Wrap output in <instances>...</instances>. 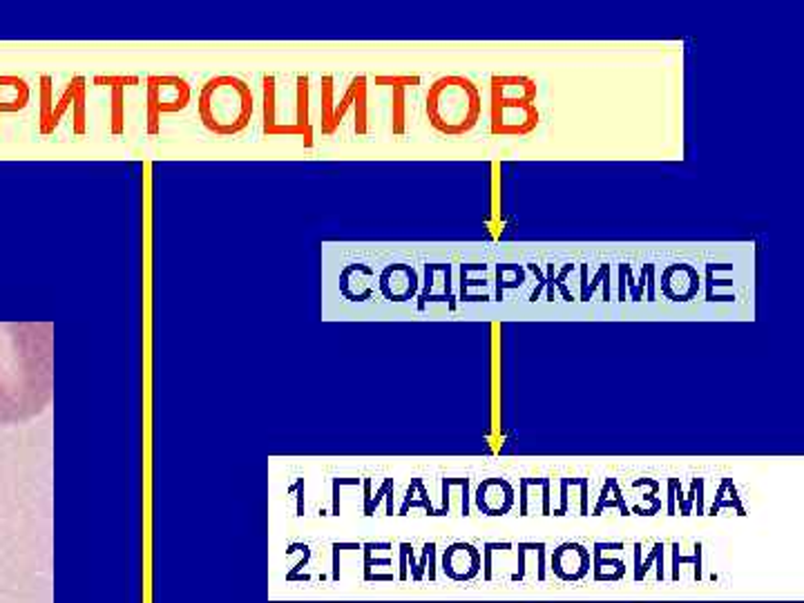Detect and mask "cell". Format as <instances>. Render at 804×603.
I'll use <instances>...</instances> for the list:
<instances>
[{
	"label": "cell",
	"mask_w": 804,
	"mask_h": 603,
	"mask_svg": "<svg viewBox=\"0 0 804 603\" xmlns=\"http://www.w3.org/2000/svg\"><path fill=\"white\" fill-rule=\"evenodd\" d=\"M47 403V375L32 355L0 353V420H21Z\"/></svg>",
	"instance_id": "2"
},
{
	"label": "cell",
	"mask_w": 804,
	"mask_h": 603,
	"mask_svg": "<svg viewBox=\"0 0 804 603\" xmlns=\"http://www.w3.org/2000/svg\"><path fill=\"white\" fill-rule=\"evenodd\" d=\"M192 87L184 77L150 74L146 78V128L148 135H159L161 121L170 115L188 110Z\"/></svg>",
	"instance_id": "5"
},
{
	"label": "cell",
	"mask_w": 804,
	"mask_h": 603,
	"mask_svg": "<svg viewBox=\"0 0 804 603\" xmlns=\"http://www.w3.org/2000/svg\"><path fill=\"white\" fill-rule=\"evenodd\" d=\"M32 90L21 77H0V117L23 112L29 106Z\"/></svg>",
	"instance_id": "8"
},
{
	"label": "cell",
	"mask_w": 804,
	"mask_h": 603,
	"mask_svg": "<svg viewBox=\"0 0 804 603\" xmlns=\"http://www.w3.org/2000/svg\"><path fill=\"white\" fill-rule=\"evenodd\" d=\"M376 83L380 86L392 87V132L393 135H402L404 132V117H407V87L412 83H416V78L409 77H378Z\"/></svg>",
	"instance_id": "9"
},
{
	"label": "cell",
	"mask_w": 804,
	"mask_h": 603,
	"mask_svg": "<svg viewBox=\"0 0 804 603\" xmlns=\"http://www.w3.org/2000/svg\"><path fill=\"white\" fill-rule=\"evenodd\" d=\"M253 87L244 78L224 74L204 83L199 92V121L215 137H239L253 123Z\"/></svg>",
	"instance_id": "1"
},
{
	"label": "cell",
	"mask_w": 804,
	"mask_h": 603,
	"mask_svg": "<svg viewBox=\"0 0 804 603\" xmlns=\"http://www.w3.org/2000/svg\"><path fill=\"white\" fill-rule=\"evenodd\" d=\"M137 83L139 77H123V74L95 78V86L107 94V126L112 137H121L126 132V92Z\"/></svg>",
	"instance_id": "7"
},
{
	"label": "cell",
	"mask_w": 804,
	"mask_h": 603,
	"mask_svg": "<svg viewBox=\"0 0 804 603\" xmlns=\"http://www.w3.org/2000/svg\"><path fill=\"white\" fill-rule=\"evenodd\" d=\"M349 107H353V112L360 118V123L367 128V81H364V77L353 78V81L349 83L347 92H344L340 106H331V103L324 98V103H322V135L331 137L333 132L338 130Z\"/></svg>",
	"instance_id": "6"
},
{
	"label": "cell",
	"mask_w": 804,
	"mask_h": 603,
	"mask_svg": "<svg viewBox=\"0 0 804 603\" xmlns=\"http://www.w3.org/2000/svg\"><path fill=\"white\" fill-rule=\"evenodd\" d=\"M443 101H450V107H427L433 128L445 135H461L470 130L478 117V94L472 83L463 78H445L432 87Z\"/></svg>",
	"instance_id": "4"
},
{
	"label": "cell",
	"mask_w": 804,
	"mask_h": 603,
	"mask_svg": "<svg viewBox=\"0 0 804 603\" xmlns=\"http://www.w3.org/2000/svg\"><path fill=\"white\" fill-rule=\"evenodd\" d=\"M86 98L87 81L86 77H72L63 83L61 92L54 94V78L49 74L41 77V115H38V130L41 135H54L63 118L72 112V132L74 135H86Z\"/></svg>",
	"instance_id": "3"
},
{
	"label": "cell",
	"mask_w": 804,
	"mask_h": 603,
	"mask_svg": "<svg viewBox=\"0 0 804 603\" xmlns=\"http://www.w3.org/2000/svg\"><path fill=\"white\" fill-rule=\"evenodd\" d=\"M695 550H697V555H695L693 558H684V557H679V555H675V581L679 579V563H688V561H693L695 563V577H702V550H699V546L695 547Z\"/></svg>",
	"instance_id": "10"
}]
</instances>
